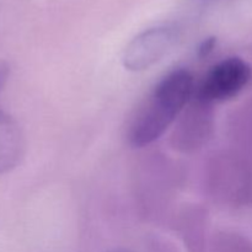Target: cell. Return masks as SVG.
Returning <instances> with one entry per match:
<instances>
[{"label": "cell", "mask_w": 252, "mask_h": 252, "mask_svg": "<svg viewBox=\"0 0 252 252\" xmlns=\"http://www.w3.org/2000/svg\"><path fill=\"white\" fill-rule=\"evenodd\" d=\"M208 252H252V243L240 234L218 231L209 240Z\"/></svg>", "instance_id": "obj_8"}, {"label": "cell", "mask_w": 252, "mask_h": 252, "mask_svg": "<svg viewBox=\"0 0 252 252\" xmlns=\"http://www.w3.org/2000/svg\"><path fill=\"white\" fill-rule=\"evenodd\" d=\"M207 213L199 207L187 208L180 214L177 230L189 252H208L206 238Z\"/></svg>", "instance_id": "obj_7"}, {"label": "cell", "mask_w": 252, "mask_h": 252, "mask_svg": "<svg viewBox=\"0 0 252 252\" xmlns=\"http://www.w3.org/2000/svg\"><path fill=\"white\" fill-rule=\"evenodd\" d=\"M214 132V105L193 95L175 122L170 144L181 154H193L211 140Z\"/></svg>", "instance_id": "obj_3"}, {"label": "cell", "mask_w": 252, "mask_h": 252, "mask_svg": "<svg viewBox=\"0 0 252 252\" xmlns=\"http://www.w3.org/2000/svg\"><path fill=\"white\" fill-rule=\"evenodd\" d=\"M251 66L239 57H230L214 64L199 84L194 95L211 103L235 97L250 83Z\"/></svg>", "instance_id": "obj_4"}, {"label": "cell", "mask_w": 252, "mask_h": 252, "mask_svg": "<svg viewBox=\"0 0 252 252\" xmlns=\"http://www.w3.org/2000/svg\"><path fill=\"white\" fill-rule=\"evenodd\" d=\"M152 252H176V251H175L171 246L167 245V244L159 243V241H157V243L153 245Z\"/></svg>", "instance_id": "obj_10"}, {"label": "cell", "mask_w": 252, "mask_h": 252, "mask_svg": "<svg viewBox=\"0 0 252 252\" xmlns=\"http://www.w3.org/2000/svg\"><path fill=\"white\" fill-rule=\"evenodd\" d=\"M194 95V79L189 70L167 74L145 97L130 120L127 138L134 148L150 145L159 139Z\"/></svg>", "instance_id": "obj_1"}, {"label": "cell", "mask_w": 252, "mask_h": 252, "mask_svg": "<svg viewBox=\"0 0 252 252\" xmlns=\"http://www.w3.org/2000/svg\"><path fill=\"white\" fill-rule=\"evenodd\" d=\"M204 185L216 202L239 207L252 198V170L245 158L234 150H219L208 159Z\"/></svg>", "instance_id": "obj_2"}, {"label": "cell", "mask_w": 252, "mask_h": 252, "mask_svg": "<svg viewBox=\"0 0 252 252\" xmlns=\"http://www.w3.org/2000/svg\"><path fill=\"white\" fill-rule=\"evenodd\" d=\"M216 47V38H208L204 39L203 43L199 46L198 48V54L199 57H207Z\"/></svg>", "instance_id": "obj_9"}, {"label": "cell", "mask_w": 252, "mask_h": 252, "mask_svg": "<svg viewBox=\"0 0 252 252\" xmlns=\"http://www.w3.org/2000/svg\"><path fill=\"white\" fill-rule=\"evenodd\" d=\"M9 65L0 62V91L9 78ZM25 153V138L19 123L0 108V174L11 171L21 161Z\"/></svg>", "instance_id": "obj_6"}, {"label": "cell", "mask_w": 252, "mask_h": 252, "mask_svg": "<svg viewBox=\"0 0 252 252\" xmlns=\"http://www.w3.org/2000/svg\"><path fill=\"white\" fill-rule=\"evenodd\" d=\"M113 252H129V251H113Z\"/></svg>", "instance_id": "obj_11"}, {"label": "cell", "mask_w": 252, "mask_h": 252, "mask_svg": "<svg viewBox=\"0 0 252 252\" xmlns=\"http://www.w3.org/2000/svg\"><path fill=\"white\" fill-rule=\"evenodd\" d=\"M177 38L179 33L171 27H155L138 34L123 53L126 69L132 71L149 69L171 51Z\"/></svg>", "instance_id": "obj_5"}]
</instances>
